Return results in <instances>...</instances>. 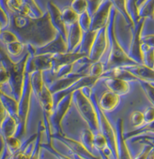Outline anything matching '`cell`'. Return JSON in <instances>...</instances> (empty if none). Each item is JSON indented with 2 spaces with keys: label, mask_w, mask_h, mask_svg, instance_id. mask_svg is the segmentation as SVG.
<instances>
[{
  "label": "cell",
  "mask_w": 154,
  "mask_h": 159,
  "mask_svg": "<svg viewBox=\"0 0 154 159\" xmlns=\"http://www.w3.org/2000/svg\"><path fill=\"white\" fill-rule=\"evenodd\" d=\"M138 81L140 83L147 99L151 103L152 105L154 107V85L150 83L146 82V81L140 80H138Z\"/></svg>",
  "instance_id": "obj_34"
},
{
  "label": "cell",
  "mask_w": 154,
  "mask_h": 159,
  "mask_svg": "<svg viewBox=\"0 0 154 159\" xmlns=\"http://www.w3.org/2000/svg\"><path fill=\"white\" fill-rule=\"evenodd\" d=\"M113 5H114V8L117 9V11H119L121 14H123V17L126 18V21L129 25L130 26L132 27L133 30L135 31V25L134 23L133 20L131 17H130L129 14L127 11V8H126V1H114L112 2Z\"/></svg>",
  "instance_id": "obj_30"
},
{
  "label": "cell",
  "mask_w": 154,
  "mask_h": 159,
  "mask_svg": "<svg viewBox=\"0 0 154 159\" xmlns=\"http://www.w3.org/2000/svg\"><path fill=\"white\" fill-rule=\"evenodd\" d=\"M44 131V124H39V129H38L37 133V138H36L35 143V147L34 150L32 152V154L31 155L30 159H40V155H41V137H42V131Z\"/></svg>",
  "instance_id": "obj_31"
},
{
  "label": "cell",
  "mask_w": 154,
  "mask_h": 159,
  "mask_svg": "<svg viewBox=\"0 0 154 159\" xmlns=\"http://www.w3.org/2000/svg\"><path fill=\"white\" fill-rule=\"evenodd\" d=\"M131 121L134 127L136 128L142 127L145 125L144 113L140 111H134L131 115Z\"/></svg>",
  "instance_id": "obj_38"
},
{
  "label": "cell",
  "mask_w": 154,
  "mask_h": 159,
  "mask_svg": "<svg viewBox=\"0 0 154 159\" xmlns=\"http://www.w3.org/2000/svg\"><path fill=\"white\" fill-rule=\"evenodd\" d=\"M52 137L57 139L58 140L63 143L65 146H66L71 152L75 155V156L79 157L81 159H101V157L99 158L90 152L81 143V142L77 141L72 138H69V137L65 136V134H53Z\"/></svg>",
  "instance_id": "obj_9"
},
{
  "label": "cell",
  "mask_w": 154,
  "mask_h": 159,
  "mask_svg": "<svg viewBox=\"0 0 154 159\" xmlns=\"http://www.w3.org/2000/svg\"><path fill=\"white\" fill-rule=\"evenodd\" d=\"M86 75H86L82 71H78L72 74L71 73L69 75L65 76V77L57 79L50 86H49L48 88L50 89V93L54 95V94L59 93V92L64 91V90L69 89L76 82H77L80 79H81Z\"/></svg>",
  "instance_id": "obj_12"
},
{
  "label": "cell",
  "mask_w": 154,
  "mask_h": 159,
  "mask_svg": "<svg viewBox=\"0 0 154 159\" xmlns=\"http://www.w3.org/2000/svg\"><path fill=\"white\" fill-rule=\"evenodd\" d=\"M94 146H95V149L99 152L110 150L109 148H108V142H107L105 137L103 136L100 132L96 134H95Z\"/></svg>",
  "instance_id": "obj_35"
},
{
  "label": "cell",
  "mask_w": 154,
  "mask_h": 159,
  "mask_svg": "<svg viewBox=\"0 0 154 159\" xmlns=\"http://www.w3.org/2000/svg\"><path fill=\"white\" fill-rule=\"evenodd\" d=\"M85 57H88L84 53H81L79 52H74V53H59L54 55L53 60H52V69L51 71L54 74H57L59 72L61 68L64 67L75 65L77 61L81 60Z\"/></svg>",
  "instance_id": "obj_10"
},
{
  "label": "cell",
  "mask_w": 154,
  "mask_h": 159,
  "mask_svg": "<svg viewBox=\"0 0 154 159\" xmlns=\"http://www.w3.org/2000/svg\"><path fill=\"white\" fill-rule=\"evenodd\" d=\"M105 84L108 90L119 96L126 95L130 90V85L127 81L117 78H106Z\"/></svg>",
  "instance_id": "obj_21"
},
{
  "label": "cell",
  "mask_w": 154,
  "mask_h": 159,
  "mask_svg": "<svg viewBox=\"0 0 154 159\" xmlns=\"http://www.w3.org/2000/svg\"><path fill=\"white\" fill-rule=\"evenodd\" d=\"M91 21L92 17H90L87 11L85 13L79 16L78 24L81 26L83 32H86L90 31V27H91Z\"/></svg>",
  "instance_id": "obj_37"
},
{
  "label": "cell",
  "mask_w": 154,
  "mask_h": 159,
  "mask_svg": "<svg viewBox=\"0 0 154 159\" xmlns=\"http://www.w3.org/2000/svg\"><path fill=\"white\" fill-rule=\"evenodd\" d=\"M102 1H87V11L90 17H92L93 14L97 11Z\"/></svg>",
  "instance_id": "obj_42"
},
{
  "label": "cell",
  "mask_w": 154,
  "mask_h": 159,
  "mask_svg": "<svg viewBox=\"0 0 154 159\" xmlns=\"http://www.w3.org/2000/svg\"><path fill=\"white\" fill-rule=\"evenodd\" d=\"M120 102V96L108 90L102 94L99 102L100 108L105 113H110L114 111Z\"/></svg>",
  "instance_id": "obj_18"
},
{
  "label": "cell",
  "mask_w": 154,
  "mask_h": 159,
  "mask_svg": "<svg viewBox=\"0 0 154 159\" xmlns=\"http://www.w3.org/2000/svg\"><path fill=\"white\" fill-rule=\"evenodd\" d=\"M99 152L101 155V159H111L110 157V154H109V153H107V151H99Z\"/></svg>",
  "instance_id": "obj_48"
},
{
  "label": "cell",
  "mask_w": 154,
  "mask_h": 159,
  "mask_svg": "<svg viewBox=\"0 0 154 159\" xmlns=\"http://www.w3.org/2000/svg\"><path fill=\"white\" fill-rule=\"evenodd\" d=\"M139 3L140 5L137 2L139 17L144 20L146 18L154 19V1H143Z\"/></svg>",
  "instance_id": "obj_25"
},
{
  "label": "cell",
  "mask_w": 154,
  "mask_h": 159,
  "mask_svg": "<svg viewBox=\"0 0 154 159\" xmlns=\"http://www.w3.org/2000/svg\"><path fill=\"white\" fill-rule=\"evenodd\" d=\"M113 3L110 1H102L97 11L92 17L90 30L98 32L105 28L109 22Z\"/></svg>",
  "instance_id": "obj_8"
},
{
  "label": "cell",
  "mask_w": 154,
  "mask_h": 159,
  "mask_svg": "<svg viewBox=\"0 0 154 159\" xmlns=\"http://www.w3.org/2000/svg\"><path fill=\"white\" fill-rule=\"evenodd\" d=\"M134 140H143V141H150V142H154V137H150V136H146V137H137V138L132 139Z\"/></svg>",
  "instance_id": "obj_47"
},
{
  "label": "cell",
  "mask_w": 154,
  "mask_h": 159,
  "mask_svg": "<svg viewBox=\"0 0 154 159\" xmlns=\"http://www.w3.org/2000/svg\"><path fill=\"white\" fill-rule=\"evenodd\" d=\"M154 134V122L151 123L145 124L142 127L136 128L134 131L125 133L124 136L126 140H128V139H135L137 137H143L146 134Z\"/></svg>",
  "instance_id": "obj_24"
},
{
  "label": "cell",
  "mask_w": 154,
  "mask_h": 159,
  "mask_svg": "<svg viewBox=\"0 0 154 159\" xmlns=\"http://www.w3.org/2000/svg\"><path fill=\"white\" fill-rule=\"evenodd\" d=\"M153 84V85H154V84Z\"/></svg>",
  "instance_id": "obj_54"
},
{
  "label": "cell",
  "mask_w": 154,
  "mask_h": 159,
  "mask_svg": "<svg viewBox=\"0 0 154 159\" xmlns=\"http://www.w3.org/2000/svg\"><path fill=\"white\" fill-rule=\"evenodd\" d=\"M37 98L42 108L44 114L50 117L53 113L55 104H54L53 94L50 93L48 86L46 84H44L42 92Z\"/></svg>",
  "instance_id": "obj_20"
},
{
  "label": "cell",
  "mask_w": 154,
  "mask_h": 159,
  "mask_svg": "<svg viewBox=\"0 0 154 159\" xmlns=\"http://www.w3.org/2000/svg\"><path fill=\"white\" fill-rule=\"evenodd\" d=\"M98 32L90 31L84 32V36H83L82 42L81 44V48L77 52L81 53H84L89 57L91 49L93 46L94 41H95Z\"/></svg>",
  "instance_id": "obj_23"
},
{
  "label": "cell",
  "mask_w": 154,
  "mask_h": 159,
  "mask_svg": "<svg viewBox=\"0 0 154 159\" xmlns=\"http://www.w3.org/2000/svg\"><path fill=\"white\" fill-rule=\"evenodd\" d=\"M68 51L67 44L66 40L59 34H58L56 39L52 41L45 46L34 50V56L45 55V54H50V55H56L59 53H65Z\"/></svg>",
  "instance_id": "obj_13"
},
{
  "label": "cell",
  "mask_w": 154,
  "mask_h": 159,
  "mask_svg": "<svg viewBox=\"0 0 154 159\" xmlns=\"http://www.w3.org/2000/svg\"><path fill=\"white\" fill-rule=\"evenodd\" d=\"M24 47L25 44L21 42V41L11 43V44L5 45L6 53H8L9 57L12 58V59L13 58H17L21 55V53H23Z\"/></svg>",
  "instance_id": "obj_28"
},
{
  "label": "cell",
  "mask_w": 154,
  "mask_h": 159,
  "mask_svg": "<svg viewBox=\"0 0 154 159\" xmlns=\"http://www.w3.org/2000/svg\"><path fill=\"white\" fill-rule=\"evenodd\" d=\"M143 65L154 69V49L142 44Z\"/></svg>",
  "instance_id": "obj_29"
},
{
  "label": "cell",
  "mask_w": 154,
  "mask_h": 159,
  "mask_svg": "<svg viewBox=\"0 0 154 159\" xmlns=\"http://www.w3.org/2000/svg\"><path fill=\"white\" fill-rule=\"evenodd\" d=\"M41 148H44V149L48 150V152H50L54 156L56 157L57 159H72L69 157L66 156V155L62 154L61 152H59V151L57 150L54 147L52 143H42L41 144Z\"/></svg>",
  "instance_id": "obj_40"
},
{
  "label": "cell",
  "mask_w": 154,
  "mask_h": 159,
  "mask_svg": "<svg viewBox=\"0 0 154 159\" xmlns=\"http://www.w3.org/2000/svg\"><path fill=\"white\" fill-rule=\"evenodd\" d=\"M123 68L127 69L130 73L132 74L135 77L140 80L154 84V69L148 68L144 65H133Z\"/></svg>",
  "instance_id": "obj_17"
},
{
  "label": "cell",
  "mask_w": 154,
  "mask_h": 159,
  "mask_svg": "<svg viewBox=\"0 0 154 159\" xmlns=\"http://www.w3.org/2000/svg\"><path fill=\"white\" fill-rule=\"evenodd\" d=\"M71 8L79 16L81 15L87 11V1H73Z\"/></svg>",
  "instance_id": "obj_39"
},
{
  "label": "cell",
  "mask_w": 154,
  "mask_h": 159,
  "mask_svg": "<svg viewBox=\"0 0 154 159\" xmlns=\"http://www.w3.org/2000/svg\"><path fill=\"white\" fill-rule=\"evenodd\" d=\"M141 44L154 49V34L141 36Z\"/></svg>",
  "instance_id": "obj_45"
},
{
  "label": "cell",
  "mask_w": 154,
  "mask_h": 159,
  "mask_svg": "<svg viewBox=\"0 0 154 159\" xmlns=\"http://www.w3.org/2000/svg\"><path fill=\"white\" fill-rule=\"evenodd\" d=\"M147 143L144 146V149L141 150V152L139 153L138 155L135 157V159H147V155L149 154V152H150V150L152 149L153 148V145L152 143L149 141H146Z\"/></svg>",
  "instance_id": "obj_44"
},
{
  "label": "cell",
  "mask_w": 154,
  "mask_h": 159,
  "mask_svg": "<svg viewBox=\"0 0 154 159\" xmlns=\"http://www.w3.org/2000/svg\"><path fill=\"white\" fill-rule=\"evenodd\" d=\"M116 132L117 138V152L118 158L117 159H133L131 152L126 143V140L124 136V127H123V119H118L116 123Z\"/></svg>",
  "instance_id": "obj_14"
},
{
  "label": "cell",
  "mask_w": 154,
  "mask_h": 159,
  "mask_svg": "<svg viewBox=\"0 0 154 159\" xmlns=\"http://www.w3.org/2000/svg\"><path fill=\"white\" fill-rule=\"evenodd\" d=\"M0 41L5 45L20 41L17 36L9 30H3L0 35Z\"/></svg>",
  "instance_id": "obj_36"
},
{
  "label": "cell",
  "mask_w": 154,
  "mask_h": 159,
  "mask_svg": "<svg viewBox=\"0 0 154 159\" xmlns=\"http://www.w3.org/2000/svg\"><path fill=\"white\" fill-rule=\"evenodd\" d=\"M105 71V66L103 63L101 62H95L90 65V69H89V75L101 78Z\"/></svg>",
  "instance_id": "obj_33"
},
{
  "label": "cell",
  "mask_w": 154,
  "mask_h": 159,
  "mask_svg": "<svg viewBox=\"0 0 154 159\" xmlns=\"http://www.w3.org/2000/svg\"><path fill=\"white\" fill-rule=\"evenodd\" d=\"M63 23L67 26H72L78 23L79 15L70 7H66L61 11Z\"/></svg>",
  "instance_id": "obj_26"
},
{
  "label": "cell",
  "mask_w": 154,
  "mask_h": 159,
  "mask_svg": "<svg viewBox=\"0 0 154 159\" xmlns=\"http://www.w3.org/2000/svg\"><path fill=\"white\" fill-rule=\"evenodd\" d=\"M75 159H81V158H80L79 157H77V156H75Z\"/></svg>",
  "instance_id": "obj_52"
},
{
  "label": "cell",
  "mask_w": 154,
  "mask_h": 159,
  "mask_svg": "<svg viewBox=\"0 0 154 159\" xmlns=\"http://www.w3.org/2000/svg\"><path fill=\"white\" fill-rule=\"evenodd\" d=\"M72 102V94L65 97L63 100L57 103L54 107L52 114L49 117L51 129L53 128L56 131L54 134H64L62 130V121L69 110Z\"/></svg>",
  "instance_id": "obj_6"
},
{
  "label": "cell",
  "mask_w": 154,
  "mask_h": 159,
  "mask_svg": "<svg viewBox=\"0 0 154 159\" xmlns=\"http://www.w3.org/2000/svg\"><path fill=\"white\" fill-rule=\"evenodd\" d=\"M9 26V30L13 32L21 42L34 49L49 44L59 34L52 24L48 11L38 19L12 13Z\"/></svg>",
  "instance_id": "obj_1"
},
{
  "label": "cell",
  "mask_w": 154,
  "mask_h": 159,
  "mask_svg": "<svg viewBox=\"0 0 154 159\" xmlns=\"http://www.w3.org/2000/svg\"><path fill=\"white\" fill-rule=\"evenodd\" d=\"M4 146H5V142L3 138L0 136V157H1L3 149H4Z\"/></svg>",
  "instance_id": "obj_49"
},
{
  "label": "cell",
  "mask_w": 154,
  "mask_h": 159,
  "mask_svg": "<svg viewBox=\"0 0 154 159\" xmlns=\"http://www.w3.org/2000/svg\"><path fill=\"white\" fill-rule=\"evenodd\" d=\"M0 101L4 106L5 111L8 115L17 119L18 121V102L14 98L5 95L0 92Z\"/></svg>",
  "instance_id": "obj_22"
},
{
  "label": "cell",
  "mask_w": 154,
  "mask_h": 159,
  "mask_svg": "<svg viewBox=\"0 0 154 159\" xmlns=\"http://www.w3.org/2000/svg\"><path fill=\"white\" fill-rule=\"evenodd\" d=\"M4 142L5 147L8 149V150L10 152L12 155H14L15 153H17L23 146L21 139L16 137L4 140Z\"/></svg>",
  "instance_id": "obj_32"
},
{
  "label": "cell",
  "mask_w": 154,
  "mask_h": 159,
  "mask_svg": "<svg viewBox=\"0 0 154 159\" xmlns=\"http://www.w3.org/2000/svg\"><path fill=\"white\" fill-rule=\"evenodd\" d=\"M83 36H84V32L81 30L78 23L69 26V30L67 32L66 39L68 53H74V51L82 42Z\"/></svg>",
  "instance_id": "obj_16"
},
{
  "label": "cell",
  "mask_w": 154,
  "mask_h": 159,
  "mask_svg": "<svg viewBox=\"0 0 154 159\" xmlns=\"http://www.w3.org/2000/svg\"><path fill=\"white\" fill-rule=\"evenodd\" d=\"M149 142H150V141H149ZM151 143H153V145H154V142H151Z\"/></svg>",
  "instance_id": "obj_53"
},
{
  "label": "cell",
  "mask_w": 154,
  "mask_h": 159,
  "mask_svg": "<svg viewBox=\"0 0 154 159\" xmlns=\"http://www.w3.org/2000/svg\"><path fill=\"white\" fill-rule=\"evenodd\" d=\"M18 126L19 124L17 119L12 117V116L7 115L0 128V135L3 140L16 137L18 131Z\"/></svg>",
  "instance_id": "obj_19"
},
{
  "label": "cell",
  "mask_w": 154,
  "mask_h": 159,
  "mask_svg": "<svg viewBox=\"0 0 154 159\" xmlns=\"http://www.w3.org/2000/svg\"><path fill=\"white\" fill-rule=\"evenodd\" d=\"M89 97L92 101V104H94L96 111L98 114V119H99V132L105 137L107 142H108V148H109L113 159L118 158V152H117V132H115L113 126L110 124V121L108 120V117L104 111L101 109L99 105V102L96 97L93 93H89Z\"/></svg>",
  "instance_id": "obj_4"
},
{
  "label": "cell",
  "mask_w": 154,
  "mask_h": 159,
  "mask_svg": "<svg viewBox=\"0 0 154 159\" xmlns=\"http://www.w3.org/2000/svg\"><path fill=\"white\" fill-rule=\"evenodd\" d=\"M30 70L26 68V77H25L24 86L22 96L18 102V131L16 137L20 138L26 132L27 122L30 108V98L32 95V86L30 82Z\"/></svg>",
  "instance_id": "obj_5"
},
{
  "label": "cell",
  "mask_w": 154,
  "mask_h": 159,
  "mask_svg": "<svg viewBox=\"0 0 154 159\" xmlns=\"http://www.w3.org/2000/svg\"><path fill=\"white\" fill-rule=\"evenodd\" d=\"M150 143H151V142H150ZM152 145H153V148H152V149L150 150L149 154H148L147 158V159H154V145L153 143H152Z\"/></svg>",
  "instance_id": "obj_50"
},
{
  "label": "cell",
  "mask_w": 154,
  "mask_h": 159,
  "mask_svg": "<svg viewBox=\"0 0 154 159\" xmlns=\"http://www.w3.org/2000/svg\"><path fill=\"white\" fill-rule=\"evenodd\" d=\"M108 44H109V41H108V26H107L105 28L99 30L97 32L93 46L88 57L89 60L92 64L100 62L101 57L106 52Z\"/></svg>",
  "instance_id": "obj_7"
},
{
  "label": "cell",
  "mask_w": 154,
  "mask_h": 159,
  "mask_svg": "<svg viewBox=\"0 0 154 159\" xmlns=\"http://www.w3.org/2000/svg\"><path fill=\"white\" fill-rule=\"evenodd\" d=\"M94 140H95V134H94L90 129H84L81 132V142L90 152L95 149L94 146Z\"/></svg>",
  "instance_id": "obj_27"
},
{
  "label": "cell",
  "mask_w": 154,
  "mask_h": 159,
  "mask_svg": "<svg viewBox=\"0 0 154 159\" xmlns=\"http://www.w3.org/2000/svg\"><path fill=\"white\" fill-rule=\"evenodd\" d=\"M7 115H8V113H7L4 106L2 105L1 101H0V128H1L2 124L3 121H4V119H5Z\"/></svg>",
  "instance_id": "obj_46"
},
{
  "label": "cell",
  "mask_w": 154,
  "mask_h": 159,
  "mask_svg": "<svg viewBox=\"0 0 154 159\" xmlns=\"http://www.w3.org/2000/svg\"><path fill=\"white\" fill-rule=\"evenodd\" d=\"M72 101L75 103L79 114L87 124L89 129L95 134L99 133V125L97 112L88 93H85L83 89L77 90L72 93Z\"/></svg>",
  "instance_id": "obj_3"
},
{
  "label": "cell",
  "mask_w": 154,
  "mask_h": 159,
  "mask_svg": "<svg viewBox=\"0 0 154 159\" xmlns=\"http://www.w3.org/2000/svg\"><path fill=\"white\" fill-rule=\"evenodd\" d=\"M145 20L141 19L135 27V33L132 40L130 50L128 55L132 60L138 65H143L142 44H141V32Z\"/></svg>",
  "instance_id": "obj_11"
},
{
  "label": "cell",
  "mask_w": 154,
  "mask_h": 159,
  "mask_svg": "<svg viewBox=\"0 0 154 159\" xmlns=\"http://www.w3.org/2000/svg\"><path fill=\"white\" fill-rule=\"evenodd\" d=\"M144 117L145 124L154 122V107H149L144 111Z\"/></svg>",
  "instance_id": "obj_43"
},
{
  "label": "cell",
  "mask_w": 154,
  "mask_h": 159,
  "mask_svg": "<svg viewBox=\"0 0 154 159\" xmlns=\"http://www.w3.org/2000/svg\"><path fill=\"white\" fill-rule=\"evenodd\" d=\"M116 13H117V9L112 8L109 22L108 24V41H109L110 50L105 66V71L116 68H122V67L133 66V65L137 64L128 57V53H126L124 49L121 47L118 40L116 37L114 30Z\"/></svg>",
  "instance_id": "obj_2"
},
{
  "label": "cell",
  "mask_w": 154,
  "mask_h": 159,
  "mask_svg": "<svg viewBox=\"0 0 154 159\" xmlns=\"http://www.w3.org/2000/svg\"><path fill=\"white\" fill-rule=\"evenodd\" d=\"M10 23V18L8 14L5 11V9L0 5V26L3 30H6L9 26Z\"/></svg>",
  "instance_id": "obj_41"
},
{
  "label": "cell",
  "mask_w": 154,
  "mask_h": 159,
  "mask_svg": "<svg viewBox=\"0 0 154 159\" xmlns=\"http://www.w3.org/2000/svg\"><path fill=\"white\" fill-rule=\"evenodd\" d=\"M2 31V27L0 26V35H1V32Z\"/></svg>",
  "instance_id": "obj_51"
},
{
  "label": "cell",
  "mask_w": 154,
  "mask_h": 159,
  "mask_svg": "<svg viewBox=\"0 0 154 159\" xmlns=\"http://www.w3.org/2000/svg\"><path fill=\"white\" fill-rule=\"evenodd\" d=\"M48 11L49 14L50 16V20L54 28L58 32L59 35H61L63 37V39L66 40L67 39V32L66 26L63 23V18H62L61 11L57 8V5L52 2H48Z\"/></svg>",
  "instance_id": "obj_15"
}]
</instances>
